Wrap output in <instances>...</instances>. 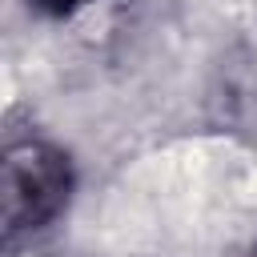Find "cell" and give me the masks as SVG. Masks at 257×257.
<instances>
[{
  "instance_id": "cell-1",
  "label": "cell",
  "mask_w": 257,
  "mask_h": 257,
  "mask_svg": "<svg viewBox=\"0 0 257 257\" xmlns=\"http://www.w3.org/2000/svg\"><path fill=\"white\" fill-rule=\"evenodd\" d=\"M0 193H4V233H36L56 221L72 197V161L52 141L28 137L4 149L0 165Z\"/></svg>"
},
{
  "instance_id": "cell-2",
  "label": "cell",
  "mask_w": 257,
  "mask_h": 257,
  "mask_svg": "<svg viewBox=\"0 0 257 257\" xmlns=\"http://www.w3.org/2000/svg\"><path fill=\"white\" fill-rule=\"evenodd\" d=\"M28 4L40 8V12H48V16H72V12H80V8H88L96 0H28Z\"/></svg>"
}]
</instances>
